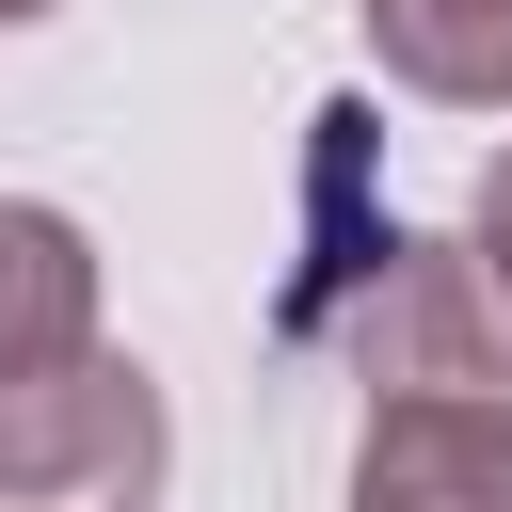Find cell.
<instances>
[{"label":"cell","mask_w":512,"mask_h":512,"mask_svg":"<svg viewBox=\"0 0 512 512\" xmlns=\"http://www.w3.org/2000/svg\"><path fill=\"white\" fill-rule=\"evenodd\" d=\"M464 256H480V288L512 304V144L480 160V208H464Z\"/></svg>","instance_id":"8992f818"},{"label":"cell","mask_w":512,"mask_h":512,"mask_svg":"<svg viewBox=\"0 0 512 512\" xmlns=\"http://www.w3.org/2000/svg\"><path fill=\"white\" fill-rule=\"evenodd\" d=\"M0 16H48V0H0Z\"/></svg>","instance_id":"52a82bcc"},{"label":"cell","mask_w":512,"mask_h":512,"mask_svg":"<svg viewBox=\"0 0 512 512\" xmlns=\"http://www.w3.org/2000/svg\"><path fill=\"white\" fill-rule=\"evenodd\" d=\"M352 512H512V384H384L352 432Z\"/></svg>","instance_id":"7a4b0ae2"},{"label":"cell","mask_w":512,"mask_h":512,"mask_svg":"<svg viewBox=\"0 0 512 512\" xmlns=\"http://www.w3.org/2000/svg\"><path fill=\"white\" fill-rule=\"evenodd\" d=\"M176 416L128 352L80 368H0V512H160Z\"/></svg>","instance_id":"6da1fadb"},{"label":"cell","mask_w":512,"mask_h":512,"mask_svg":"<svg viewBox=\"0 0 512 512\" xmlns=\"http://www.w3.org/2000/svg\"><path fill=\"white\" fill-rule=\"evenodd\" d=\"M384 384H512V304L480 288L464 240H384L368 288V400Z\"/></svg>","instance_id":"3957f363"},{"label":"cell","mask_w":512,"mask_h":512,"mask_svg":"<svg viewBox=\"0 0 512 512\" xmlns=\"http://www.w3.org/2000/svg\"><path fill=\"white\" fill-rule=\"evenodd\" d=\"M80 352H96V240L0 192V368H80Z\"/></svg>","instance_id":"277c9868"},{"label":"cell","mask_w":512,"mask_h":512,"mask_svg":"<svg viewBox=\"0 0 512 512\" xmlns=\"http://www.w3.org/2000/svg\"><path fill=\"white\" fill-rule=\"evenodd\" d=\"M368 48L448 112H512V0H368Z\"/></svg>","instance_id":"5b68a950"}]
</instances>
